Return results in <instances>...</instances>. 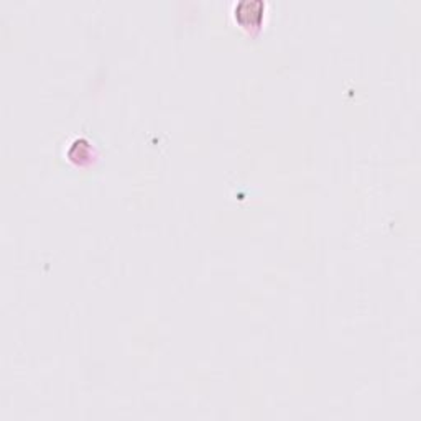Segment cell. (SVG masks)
Instances as JSON below:
<instances>
[{
    "label": "cell",
    "mask_w": 421,
    "mask_h": 421,
    "mask_svg": "<svg viewBox=\"0 0 421 421\" xmlns=\"http://www.w3.org/2000/svg\"><path fill=\"white\" fill-rule=\"evenodd\" d=\"M265 4L262 0H240L235 5V18L242 25H257L260 23Z\"/></svg>",
    "instance_id": "1"
}]
</instances>
